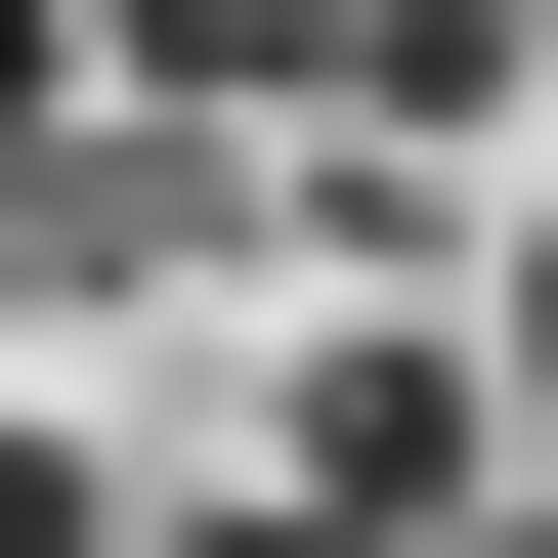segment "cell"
Returning a JSON list of instances; mask_svg holds the SVG:
<instances>
[{
    "label": "cell",
    "mask_w": 558,
    "mask_h": 558,
    "mask_svg": "<svg viewBox=\"0 0 558 558\" xmlns=\"http://www.w3.org/2000/svg\"><path fill=\"white\" fill-rule=\"evenodd\" d=\"M130 86H344V0H130Z\"/></svg>",
    "instance_id": "3"
},
{
    "label": "cell",
    "mask_w": 558,
    "mask_h": 558,
    "mask_svg": "<svg viewBox=\"0 0 558 558\" xmlns=\"http://www.w3.org/2000/svg\"><path fill=\"white\" fill-rule=\"evenodd\" d=\"M473 558H558V515H473Z\"/></svg>",
    "instance_id": "7"
},
{
    "label": "cell",
    "mask_w": 558,
    "mask_h": 558,
    "mask_svg": "<svg viewBox=\"0 0 558 558\" xmlns=\"http://www.w3.org/2000/svg\"><path fill=\"white\" fill-rule=\"evenodd\" d=\"M473 387H515V429H558V258H515V301H473Z\"/></svg>",
    "instance_id": "5"
},
{
    "label": "cell",
    "mask_w": 558,
    "mask_h": 558,
    "mask_svg": "<svg viewBox=\"0 0 558 558\" xmlns=\"http://www.w3.org/2000/svg\"><path fill=\"white\" fill-rule=\"evenodd\" d=\"M172 558H387V515H301V473H215V515H172Z\"/></svg>",
    "instance_id": "4"
},
{
    "label": "cell",
    "mask_w": 558,
    "mask_h": 558,
    "mask_svg": "<svg viewBox=\"0 0 558 558\" xmlns=\"http://www.w3.org/2000/svg\"><path fill=\"white\" fill-rule=\"evenodd\" d=\"M44 172H86V0H0V258H44Z\"/></svg>",
    "instance_id": "2"
},
{
    "label": "cell",
    "mask_w": 558,
    "mask_h": 558,
    "mask_svg": "<svg viewBox=\"0 0 558 558\" xmlns=\"http://www.w3.org/2000/svg\"><path fill=\"white\" fill-rule=\"evenodd\" d=\"M301 515H387V558H473V473H515V387L429 344V301H344V344H301V429H258Z\"/></svg>",
    "instance_id": "1"
},
{
    "label": "cell",
    "mask_w": 558,
    "mask_h": 558,
    "mask_svg": "<svg viewBox=\"0 0 558 558\" xmlns=\"http://www.w3.org/2000/svg\"><path fill=\"white\" fill-rule=\"evenodd\" d=\"M0 558H86V473H44V429H0Z\"/></svg>",
    "instance_id": "6"
}]
</instances>
